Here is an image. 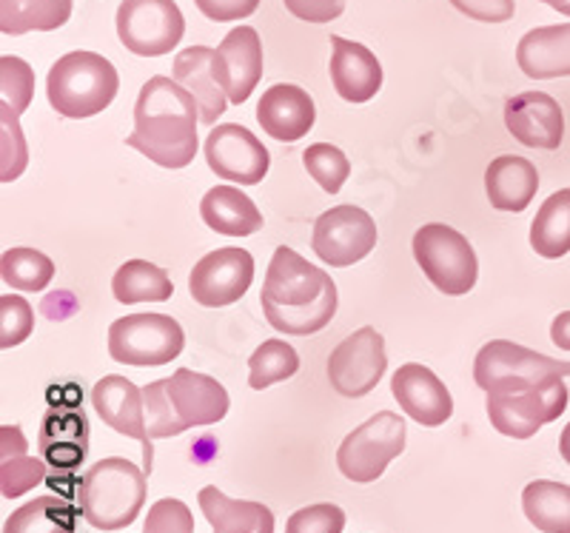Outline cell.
I'll use <instances>...</instances> for the list:
<instances>
[{
	"label": "cell",
	"instance_id": "obj_15",
	"mask_svg": "<svg viewBox=\"0 0 570 533\" xmlns=\"http://www.w3.org/2000/svg\"><path fill=\"white\" fill-rule=\"evenodd\" d=\"M254 283V257L246 248H217L206 254L188 277V292L203 308H223L246 297Z\"/></svg>",
	"mask_w": 570,
	"mask_h": 533
},
{
	"label": "cell",
	"instance_id": "obj_6",
	"mask_svg": "<svg viewBox=\"0 0 570 533\" xmlns=\"http://www.w3.org/2000/svg\"><path fill=\"white\" fill-rule=\"evenodd\" d=\"M570 377V363L544 357L511 339H491L473 363V379L485 394H511L542 385L544 379Z\"/></svg>",
	"mask_w": 570,
	"mask_h": 533
},
{
	"label": "cell",
	"instance_id": "obj_2",
	"mask_svg": "<svg viewBox=\"0 0 570 533\" xmlns=\"http://www.w3.org/2000/svg\"><path fill=\"white\" fill-rule=\"evenodd\" d=\"M197 120L195 95L177 80L155 75L137 95L135 131L126 137V146L163 169H186L200 149Z\"/></svg>",
	"mask_w": 570,
	"mask_h": 533
},
{
	"label": "cell",
	"instance_id": "obj_22",
	"mask_svg": "<svg viewBox=\"0 0 570 533\" xmlns=\"http://www.w3.org/2000/svg\"><path fill=\"white\" fill-rule=\"evenodd\" d=\"M40 456L55 471H78L89 454V420L78 408H52L38 436Z\"/></svg>",
	"mask_w": 570,
	"mask_h": 533
},
{
	"label": "cell",
	"instance_id": "obj_12",
	"mask_svg": "<svg viewBox=\"0 0 570 533\" xmlns=\"http://www.w3.org/2000/svg\"><path fill=\"white\" fill-rule=\"evenodd\" d=\"M389 357H385V339L376 328L365 326L348 334L328 357V383L340 397L360 399L380 385Z\"/></svg>",
	"mask_w": 570,
	"mask_h": 533
},
{
	"label": "cell",
	"instance_id": "obj_29",
	"mask_svg": "<svg viewBox=\"0 0 570 533\" xmlns=\"http://www.w3.org/2000/svg\"><path fill=\"white\" fill-rule=\"evenodd\" d=\"M83 511L60 500V496H38L18 507L3 522V533H78V516Z\"/></svg>",
	"mask_w": 570,
	"mask_h": 533
},
{
	"label": "cell",
	"instance_id": "obj_47",
	"mask_svg": "<svg viewBox=\"0 0 570 533\" xmlns=\"http://www.w3.org/2000/svg\"><path fill=\"white\" fill-rule=\"evenodd\" d=\"M559 451H562V460L570 465V423L564 425L562 436H559Z\"/></svg>",
	"mask_w": 570,
	"mask_h": 533
},
{
	"label": "cell",
	"instance_id": "obj_4",
	"mask_svg": "<svg viewBox=\"0 0 570 533\" xmlns=\"http://www.w3.org/2000/svg\"><path fill=\"white\" fill-rule=\"evenodd\" d=\"M83 520L98 531H120L131 525L146 502V471L124 456L95 462L78 491Z\"/></svg>",
	"mask_w": 570,
	"mask_h": 533
},
{
	"label": "cell",
	"instance_id": "obj_18",
	"mask_svg": "<svg viewBox=\"0 0 570 533\" xmlns=\"http://www.w3.org/2000/svg\"><path fill=\"white\" fill-rule=\"evenodd\" d=\"M391 391H394L400 408L425 428L445 425L454 414L451 391L445 388V383L436 377L434 371L420 363L400 365L394 377H391Z\"/></svg>",
	"mask_w": 570,
	"mask_h": 533
},
{
	"label": "cell",
	"instance_id": "obj_27",
	"mask_svg": "<svg viewBox=\"0 0 570 533\" xmlns=\"http://www.w3.org/2000/svg\"><path fill=\"white\" fill-rule=\"evenodd\" d=\"M200 215L212 231L223 237H248L263 228L257 203L234 186H214L200 203Z\"/></svg>",
	"mask_w": 570,
	"mask_h": 533
},
{
	"label": "cell",
	"instance_id": "obj_10",
	"mask_svg": "<svg viewBox=\"0 0 570 533\" xmlns=\"http://www.w3.org/2000/svg\"><path fill=\"white\" fill-rule=\"evenodd\" d=\"M186 34L175 0H124L117 7V38L137 58L169 55Z\"/></svg>",
	"mask_w": 570,
	"mask_h": 533
},
{
	"label": "cell",
	"instance_id": "obj_8",
	"mask_svg": "<svg viewBox=\"0 0 570 533\" xmlns=\"http://www.w3.org/2000/svg\"><path fill=\"white\" fill-rule=\"evenodd\" d=\"M186 348L183 326L169 314H129L109 326V354L124 365H169Z\"/></svg>",
	"mask_w": 570,
	"mask_h": 533
},
{
	"label": "cell",
	"instance_id": "obj_5",
	"mask_svg": "<svg viewBox=\"0 0 570 533\" xmlns=\"http://www.w3.org/2000/svg\"><path fill=\"white\" fill-rule=\"evenodd\" d=\"M120 89L115 66L95 52H69L49 69L46 95L58 115L83 120L109 109Z\"/></svg>",
	"mask_w": 570,
	"mask_h": 533
},
{
	"label": "cell",
	"instance_id": "obj_32",
	"mask_svg": "<svg viewBox=\"0 0 570 533\" xmlns=\"http://www.w3.org/2000/svg\"><path fill=\"white\" fill-rule=\"evenodd\" d=\"M522 507L542 533H570V485L537 480L522 491Z\"/></svg>",
	"mask_w": 570,
	"mask_h": 533
},
{
	"label": "cell",
	"instance_id": "obj_17",
	"mask_svg": "<svg viewBox=\"0 0 570 533\" xmlns=\"http://www.w3.org/2000/svg\"><path fill=\"white\" fill-rule=\"evenodd\" d=\"M214 72L234 106L246 103L263 78V43H259L257 29H232L214 49Z\"/></svg>",
	"mask_w": 570,
	"mask_h": 533
},
{
	"label": "cell",
	"instance_id": "obj_31",
	"mask_svg": "<svg viewBox=\"0 0 570 533\" xmlns=\"http://www.w3.org/2000/svg\"><path fill=\"white\" fill-rule=\"evenodd\" d=\"M531 246L544 260L570 251V189L553 191L531 223Z\"/></svg>",
	"mask_w": 570,
	"mask_h": 533
},
{
	"label": "cell",
	"instance_id": "obj_7",
	"mask_svg": "<svg viewBox=\"0 0 570 533\" xmlns=\"http://www.w3.org/2000/svg\"><path fill=\"white\" fill-rule=\"evenodd\" d=\"M414 257L431 286L448 297H462L476 286L480 263L465 235L445 223H428L414 235Z\"/></svg>",
	"mask_w": 570,
	"mask_h": 533
},
{
	"label": "cell",
	"instance_id": "obj_39",
	"mask_svg": "<svg viewBox=\"0 0 570 533\" xmlns=\"http://www.w3.org/2000/svg\"><path fill=\"white\" fill-rule=\"evenodd\" d=\"M345 514L343 507L323 502V505L299 507L297 514L288 516L285 533H343Z\"/></svg>",
	"mask_w": 570,
	"mask_h": 533
},
{
	"label": "cell",
	"instance_id": "obj_30",
	"mask_svg": "<svg viewBox=\"0 0 570 533\" xmlns=\"http://www.w3.org/2000/svg\"><path fill=\"white\" fill-rule=\"evenodd\" d=\"M71 18V0H0V32H55Z\"/></svg>",
	"mask_w": 570,
	"mask_h": 533
},
{
	"label": "cell",
	"instance_id": "obj_41",
	"mask_svg": "<svg viewBox=\"0 0 570 533\" xmlns=\"http://www.w3.org/2000/svg\"><path fill=\"white\" fill-rule=\"evenodd\" d=\"M0 120H3V169H0V180H7V175L12 171V155L18 160V171H23V166H27V144H23V135H20L18 115L3 103H0Z\"/></svg>",
	"mask_w": 570,
	"mask_h": 533
},
{
	"label": "cell",
	"instance_id": "obj_3",
	"mask_svg": "<svg viewBox=\"0 0 570 533\" xmlns=\"http://www.w3.org/2000/svg\"><path fill=\"white\" fill-rule=\"evenodd\" d=\"M146 425L151 440H169L188 428L220 423L228 414V391L208 374L177 368L171 377L155 379L142 388Z\"/></svg>",
	"mask_w": 570,
	"mask_h": 533
},
{
	"label": "cell",
	"instance_id": "obj_38",
	"mask_svg": "<svg viewBox=\"0 0 570 533\" xmlns=\"http://www.w3.org/2000/svg\"><path fill=\"white\" fill-rule=\"evenodd\" d=\"M35 332V312L18 294L0 297V348H14Z\"/></svg>",
	"mask_w": 570,
	"mask_h": 533
},
{
	"label": "cell",
	"instance_id": "obj_13",
	"mask_svg": "<svg viewBox=\"0 0 570 533\" xmlns=\"http://www.w3.org/2000/svg\"><path fill=\"white\" fill-rule=\"evenodd\" d=\"M376 246V223L360 206H334L314 223L312 248L331 268H348Z\"/></svg>",
	"mask_w": 570,
	"mask_h": 533
},
{
	"label": "cell",
	"instance_id": "obj_26",
	"mask_svg": "<svg viewBox=\"0 0 570 533\" xmlns=\"http://www.w3.org/2000/svg\"><path fill=\"white\" fill-rule=\"evenodd\" d=\"M197 502L214 533H274V514L263 502L232 500L214 485H206Z\"/></svg>",
	"mask_w": 570,
	"mask_h": 533
},
{
	"label": "cell",
	"instance_id": "obj_40",
	"mask_svg": "<svg viewBox=\"0 0 570 533\" xmlns=\"http://www.w3.org/2000/svg\"><path fill=\"white\" fill-rule=\"evenodd\" d=\"M142 533H195V516L180 500H160L149 507Z\"/></svg>",
	"mask_w": 570,
	"mask_h": 533
},
{
	"label": "cell",
	"instance_id": "obj_35",
	"mask_svg": "<svg viewBox=\"0 0 570 533\" xmlns=\"http://www.w3.org/2000/svg\"><path fill=\"white\" fill-rule=\"evenodd\" d=\"M303 164L308 169V175L320 182V189L325 195H340V189L345 186L351 175L348 157L343 155V149L331 144H314L303 151Z\"/></svg>",
	"mask_w": 570,
	"mask_h": 533
},
{
	"label": "cell",
	"instance_id": "obj_49",
	"mask_svg": "<svg viewBox=\"0 0 570 533\" xmlns=\"http://www.w3.org/2000/svg\"><path fill=\"white\" fill-rule=\"evenodd\" d=\"M557 12H559V14H568V18H570V0H568V3H564V7H559Z\"/></svg>",
	"mask_w": 570,
	"mask_h": 533
},
{
	"label": "cell",
	"instance_id": "obj_20",
	"mask_svg": "<svg viewBox=\"0 0 570 533\" xmlns=\"http://www.w3.org/2000/svg\"><path fill=\"white\" fill-rule=\"evenodd\" d=\"M331 83L345 103H368L383 89V66L368 46L331 34Z\"/></svg>",
	"mask_w": 570,
	"mask_h": 533
},
{
	"label": "cell",
	"instance_id": "obj_9",
	"mask_svg": "<svg viewBox=\"0 0 570 533\" xmlns=\"http://www.w3.org/2000/svg\"><path fill=\"white\" fill-rule=\"evenodd\" d=\"M405 451V420L394 411H380L351 431L337 451V468L351 482H376L391 462Z\"/></svg>",
	"mask_w": 570,
	"mask_h": 533
},
{
	"label": "cell",
	"instance_id": "obj_25",
	"mask_svg": "<svg viewBox=\"0 0 570 533\" xmlns=\"http://www.w3.org/2000/svg\"><path fill=\"white\" fill-rule=\"evenodd\" d=\"M539 189V171L528 157L502 155L485 169L488 200L499 211H525Z\"/></svg>",
	"mask_w": 570,
	"mask_h": 533
},
{
	"label": "cell",
	"instance_id": "obj_16",
	"mask_svg": "<svg viewBox=\"0 0 570 533\" xmlns=\"http://www.w3.org/2000/svg\"><path fill=\"white\" fill-rule=\"evenodd\" d=\"M91 403L109 428L117 434L137 440L142 445V471L151 474L155 465V448H151V434L146 425V403H142V388H137L131 379L120 374H109L91 388Z\"/></svg>",
	"mask_w": 570,
	"mask_h": 533
},
{
	"label": "cell",
	"instance_id": "obj_34",
	"mask_svg": "<svg viewBox=\"0 0 570 533\" xmlns=\"http://www.w3.org/2000/svg\"><path fill=\"white\" fill-rule=\"evenodd\" d=\"M299 371V357L285 339H266L257 352L248 357V385L263 391L268 385L285 383Z\"/></svg>",
	"mask_w": 570,
	"mask_h": 533
},
{
	"label": "cell",
	"instance_id": "obj_36",
	"mask_svg": "<svg viewBox=\"0 0 570 533\" xmlns=\"http://www.w3.org/2000/svg\"><path fill=\"white\" fill-rule=\"evenodd\" d=\"M0 103L9 106L14 115L32 106L35 98V72L27 60L14 58V55H3L0 58Z\"/></svg>",
	"mask_w": 570,
	"mask_h": 533
},
{
	"label": "cell",
	"instance_id": "obj_14",
	"mask_svg": "<svg viewBox=\"0 0 570 533\" xmlns=\"http://www.w3.org/2000/svg\"><path fill=\"white\" fill-rule=\"evenodd\" d=\"M206 164L223 180L240 182V186H257L268 175L272 155L254 131L240 124H220L206 137Z\"/></svg>",
	"mask_w": 570,
	"mask_h": 533
},
{
	"label": "cell",
	"instance_id": "obj_21",
	"mask_svg": "<svg viewBox=\"0 0 570 533\" xmlns=\"http://www.w3.org/2000/svg\"><path fill=\"white\" fill-rule=\"evenodd\" d=\"M317 120L312 95L294 83H277L263 91L257 103V124L279 144H294L312 131Z\"/></svg>",
	"mask_w": 570,
	"mask_h": 533
},
{
	"label": "cell",
	"instance_id": "obj_1",
	"mask_svg": "<svg viewBox=\"0 0 570 533\" xmlns=\"http://www.w3.org/2000/svg\"><path fill=\"white\" fill-rule=\"evenodd\" d=\"M259 303L274 332L312 337L337 314V283L294 248L279 246L268 263Z\"/></svg>",
	"mask_w": 570,
	"mask_h": 533
},
{
	"label": "cell",
	"instance_id": "obj_45",
	"mask_svg": "<svg viewBox=\"0 0 570 533\" xmlns=\"http://www.w3.org/2000/svg\"><path fill=\"white\" fill-rule=\"evenodd\" d=\"M29 443L23 431L18 425H3L0 428V460H12V456H23L27 454Z\"/></svg>",
	"mask_w": 570,
	"mask_h": 533
},
{
	"label": "cell",
	"instance_id": "obj_11",
	"mask_svg": "<svg viewBox=\"0 0 570 533\" xmlns=\"http://www.w3.org/2000/svg\"><path fill=\"white\" fill-rule=\"evenodd\" d=\"M568 408V385L564 377L544 379L528 391L511 394H488V416L499 434L511 440H531L542 425L553 423Z\"/></svg>",
	"mask_w": 570,
	"mask_h": 533
},
{
	"label": "cell",
	"instance_id": "obj_24",
	"mask_svg": "<svg viewBox=\"0 0 570 533\" xmlns=\"http://www.w3.org/2000/svg\"><path fill=\"white\" fill-rule=\"evenodd\" d=\"M519 69L533 80L570 75V23L531 29L517 46Z\"/></svg>",
	"mask_w": 570,
	"mask_h": 533
},
{
	"label": "cell",
	"instance_id": "obj_43",
	"mask_svg": "<svg viewBox=\"0 0 570 533\" xmlns=\"http://www.w3.org/2000/svg\"><path fill=\"white\" fill-rule=\"evenodd\" d=\"M285 9L305 23H331L345 12V0H283Z\"/></svg>",
	"mask_w": 570,
	"mask_h": 533
},
{
	"label": "cell",
	"instance_id": "obj_23",
	"mask_svg": "<svg viewBox=\"0 0 570 533\" xmlns=\"http://www.w3.org/2000/svg\"><path fill=\"white\" fill-rule=\"evenodd\" d=\"M175 80L195 95L200 109V124L214 126L228 109V95L214 72V49L208 46H188L175 58Z\"/></svg>",
	"mask_w": 570,
	"mask_h": 533
},
{
	"label": "cell",
	"instance_id": "obj_19",
	"mask_svg": "<svg viewBox=\"0 0 570 533\" xmlns=\"http://www.w3.org/2000/svg\"><path fill=\"white\" fill-rule=\"evenodd\" d=\"M505 129L528 149H559L564 140L562 106L544 91H522L505 103Z\"/></svg>",
	"mask_w": 570,
	"mask_h": 533
},
{
	"label": "cell",
	"instance_id": "obj_48",
	"mask_svg": "<svg viewBox=\"0 0 570 533\" xmlns=\"http://www.w3.org/2000/svg\"><path fill=\"white\" fill-rule=\"evenodd\" d=\"M542 3H548V7H551V9H559V7H564L568 0H542Z\"/></svg>",
	"mask_w": 570,
	"mask_h": 533
},
{
	"label": "cell",
	"instance_id": "obj_33",
	"mask_svg": "<svg viewBox=\"0 0 570 533\" xmlns=\"http://www.w3.org/2000/svg\"><path fill=\"white\" fill-rule=\"evenodd\" d=\"M0 277L9 288L43 292L55 277V263L35 248H9L0 257Z\"/></svg>",
	"mask_w": 570,
	"mask_h": 533
},
{
	"label": "cell",
	"instance_id": "obj_44",
	"mask_svg": "<svg viewBox=\"0 0 570 533\" xmlns=\"http://www.w3.org/2000/svg\"><path fill=\"white\" fill-rule=\"evenodd\" d=\"M195 7L217 23H232L257 12L259 0H195Z\"/></svg>",
	"mask_w": 570,
	"mask_h": 533
},
{
	"label": "cell",
	"instance_id": "obj_28",
	"mask_svg": "<svg viewBox=\"0 0 570 533\" xmlns=\"http://www.w3.org/2000/svg\"><path fill=\"white\" fill-rule=\"evenodd\" d=\"M111 292H115L117 303H124V306H137V303H166V299H171V294H175V283H171L169 272L155 266V263L126 260L124 266L115 272Z\"/></svg>",
	"mask_w": 570,
	"mask_h": 533
},
{
	"label": "cell",
	"instance_id": "obj_42",
	"mask_svg": "<svg viewBox=\"0 0 570 533\" xmlns=\"http://www.w3.org/2000/svg\"><path fill=\"white\" fill-rule=\"evenodd\" d=\"M451 7L465 18L482 20V23H505L517 12L513 0H451Z\"/></svg>",
	"mask_w": 570,
	"mask_h": 533
},
{
	"label": "cell",
	"instance_id": "obj_46",
	"mask_svg": "<svg viewBox=\"0 0 570 533\" xmlns=\"http://www.w3.org/2000/svg\"><path fill=\"white\" fill-rule=\"evenodd\" d=\"M551 339L557 348L562 352H570V312H562L551 326Z\"/></svg>",
	"mask_w": 570,
	"mask_h": 533
},
{
	"label": "cell",
	"instance_id": "obj_37",
	"mask_svg": "<svg viewBox=\"0 0 570 533\" xmlns=\"http://www.w3.org/2000/svg\"><path fill=\"white\" fill-rule=\"evenodd\" d=\"M40 482H46V460L23 454L0 462V494L7 500L29 494L32 488H38Z\"/></svg>",
	"mask_w": 570,
	"mask_h": 533
}]
</instances>
